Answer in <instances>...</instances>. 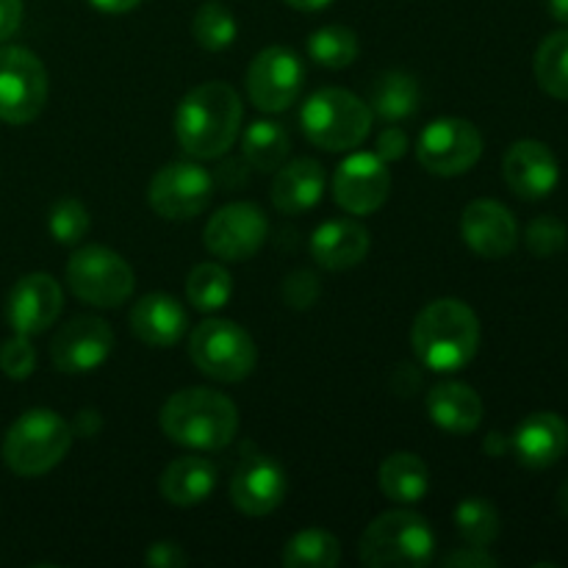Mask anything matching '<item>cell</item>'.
Here are the masks:
<instances>
[{"mask_svg": "<svg viewBox=\"0 0 568 568\" xmlns=\"http://www.w3.org/2000/svg\"><path fill=\"white\" fill-rule=\"evenodd\" d=\"M525 244L536 258H552L568 244V227L558 216H538L527 225Z\"/></svg>", "mask_w": 568, "mask_h": 568, "instance_id": "36", "label": "cell"}, {"mask_svg": "<svg viewBox=\"0 0 568 568\" xmlns=\"http://www.w3.org/2000/svg\"><path fill=\"white\" fill-rule=\"evenodd\" d=\"M369 109L386 122L405 120L419 109V83L408 72H386L375 81L369 92Z\"/></svg>", "mask_w": 568, "mask_h": 568, "instance_id": "27", "label": "cell"}, {"mask_svg": "<svg viewBox=\"0 0 568 568\" xmlns=\"http://www.w3.org/2000/svg\"><path fill=\"white\" fill-rule=\"evenodd\" d=\"M33 366H37V349H33L31 336H14L9 342H3L0 347V372L11 381H28L33 375Z\"/></svg>", "mask_w": 568, "mask_h": 568, "instance_id": "37", "label": "cell"}, {"mask_svg": "<svg viewBox=\"0 0 568 568\" xmlns=\"http://www.w3.org/2000/svg\"><path fill=\"white\" fill-rule=\"evenodd\" d=\"M159 425L170 442L211 453L236 438L239 410L233 399L214 388H183L166 399Z\"/></svg>", "mask_w": 568, "mask_h": 568, "instance_id": "3", "label": "cell"}, {"mask_svg": "<svg viewBox=\"0 0 568 568\" xmlns=\"http://www.w3.org/2000/svg\"><path fill=\"white\" fill-rule=\"evenodd\" d=\"M89 3L98 11H103V14H125V11L136 9L142 0H89Z\"/></svg>", "mask_w": 568, "mask_h": 568, "instance_id": "43", "label": "cell"}, {"mask_svg": "<svg viewBox=\"0 0 568 568\" xmlns=\"http://www.w3.org/2000/svg\"><path fill=\"white\" fill-rule=\"evenodd\" d=\"M483 155V133L475 122L444 116L430 122L416 142V159L430 175L455 178L469 172Z\"/></svg>", "mask_w": 568, "mask_h": 568, "instance_id": "10", "label": "cell"}, {"mask_svg": "<svg viewBox=\"0 0 568 568\" xmlns=\"http://www.w3.org/2000/svg\"><path fill=\"white\" fill-rule=\"evenodd\" d=\"M372 247L369 231L355 220L322 222L311 236V255L322 270L344 272L358 266Z\"/></svg>", "mask_w": 568, "mask_h": 568, "instance_id": "21", "label": "cell"}, {"mask_svg": "<svg viewBox=\"0 0 568 568\" xmlns=\"http://www.w3.org/2000/svg\"><path fill=\"white\" fill-rule=\"evenodd\" d=\"M67 283L78 300L98 308H120L136 286L131 264L103 244H87L72 253Z\"/></svg>", "mask_w": 568, "mask_h": 568, "instance_id": "8", "label": "cell"}, {"mask_svg": "<svg viewBox=\"0 0 568 568\" xmlns=\"http://www.w3.org/2000/svg\"><path fill=\"white\" fill-rule=\"evenodd\" d=\"M455 530L469 547H491L499 536V510L488 499L469 497L455 508Z\"/></svg>", "mask_w": 568, "mask_h": 568, "instance_id": "32", "label": "cell"}, {"mask_svg": "<svg viewBox=\"0 0 568 568\" xmlns=\"http://www.w3.org/2000/svg\"><path fill=\"white\" fill-rule=\"evenodd\" d=\"M547 6H549V14H552L555 20L568 26V0H547Z\"/></svg>", "mask_w": 568, "mask_h": 568, "instance_id": "47", "label": "cell"}, {"mask_svg": "<svg viewBox=\"0 0 568 568\" xmlns=\"http://www.w3.org/2000/svg\"><path fill=\"white\" fill-rule=\"evenodd\" d=\"M111 349H114V331L98 316H78L55 333L50 358L64 375H83L105 364Z\"/></svg>", "mask_w": 568, "mask_h": 568, "instance_id": "16", "label": "cell"}, {"mask_svg": "<svg viewBox=\"0 0 568 568\" xmlns=\"http://www.w3.org/2000/svg\"><path fill=\"white\" fill-rule=\"evenodd\" d=\"M231 499L244 516H270L286 499V471L270 455H250L233 475Z\"/></svg>", "mask_w": 568, "mask_h": 568, "instance_id": "19", "label": "cell"}, {"mask_svg": "<svg viewBox=\"0 0 568 568\" xmlns=\"http://www.w3.org/2000/svg\"><path fill=\"white\" fill-rule=\"evenodd\" d=\"M270 222L255 203H231L216 211L205 225V247L225 261H247L264 247Z\"/></svg>", "mask_w": 568, "mask_h": 568, "instance_id": "13", "label": "cell"}, {"mask_svg": "<svg viewBox=\"0 0 568 568\" xmlns=\"http://www.w3.org/2000/svg\"><path fill=\"white\" fill-rule=\"evenodd\" d=\"M392 192V172L375 153H353L333 175V197L347 214L366 216L381 209Z\"/></svg>", "mask_w": 568, "mask_h": 568, "instance_id": "14", "label": "cell"}, {"mask_svg": "<svg viewBox=\"0 0 568 568\" xmlns=\"http://www.w3.org/2000/svg\"><path fill=\"white\" fill-rule=\"evenodd\" d=\"M50 236L59 244H78L89 231V211L81 200L64 197L50 209Z\"/></svg>", "mask_w": 568, "mask_h": 568, "instance_id": "35", "label": "cell"}, {"mask_svg": "<svg viewBox=\"0 0 568 568\" xmlns=\"http://www.w3.org/2000/svg\"><path fill=\"white\" fill-rule=\"evenodd\" d=\"M216 477L220 471L209 458L186 455V458L172 460L164 469L159 480L161 497L175 508H194L211 497V491L216 488Z\"/></svg>", "mask_w": 568, "mask_h": 568, "instance_id": "25", "label": "cell"}, {"mask_svg": "<svg viewBox=\"0 0 568 568\" xmlns=\"http://www.w3.org/2000/svg\"><path fill=\"white\" fill-rule=\"evenodd\" d=\"M358 555L369 568H425L436 558V536L425 516L397 508L366 527Z\"/></svg>", "mask_w": 568, "mask_h": 568, "instance_id": "4", "label": "cell"}, {"mask_svg": "<svg viewBox=\"0 0 568 568\" xmlns=\"http://www.w3.org/2000/svg\"><path fill=\"white\" fill-rule=\"evenodd\" d=\"M48 103V70L28 48H0V120L28 125Z\"/></svg>", "mask_w": 568, "mask_h": 568, "instance_id": "9", "label": "cell"}, {"mask_svg": "<svg viewBox=\"0 0 568 568\" xmlns=\"http://www.w3.org/2000/svg\"><path fill=\"white\" fill-rule=\"evenodd\" d=\"M242 114L236 89L222 81L200 83L175 111L178 144L194 159H220L239 139Z\"/></svg>", "mask_w": 568, "mask_h": 568, "instance_id": "1", "label": "cell"}, {"mask_svg": "<svg viewBox=\"0 0 568 568\" xmlns=\"http://www.w3.org/2000/svg\"><path fill=\"white\" fill-rule=\"evenodd\" d=\"M503 178L521 200H544L560 181V164L552 148L538 139H519L503 159Z\"/></svg>", "mask_w": 568, "mask_h": 568, "instance_id": "17", "label": "cell"}, {"mask_svg": "<svg viewBox=\"0 0 568 568\" xmlns=\"http://www.w3.org/2000/svg\"><path fill=\"white\" fill-rule=\"evenodd\" d=\"M558 508H560V514H564L566 519H568V475H566V480L560 483V488H558Z\"/></svg>", "mask_w": 568, "mask_h": 568, "instance_id": "48", "label": "cell"}, {"mask_svg": "<svg viewBox=\"0 0 568 568\" xmlns=\"http://www.w3.org/2000/svg\"><path fill=\"white\" fill-rule=\"evenodd\" d=\"M283 300H286L288 308L305 311L320 300V281H316L314 272L297 270L283 281Z\"/></svg>", "mask_w": 568, "mask_h": 568, "instance_id": "38", "label": "cell"}, {"mask_svg": "<svg viewBox=\"0 0 568 568\" xmlns=\"http://www.w3.org/2000/svg\"><path fill=\"white\" fill-rule=\"evenodd\" d=\"M427 414L436 427L453 436H469L483 422V399L471 386L458 381L438 383L427 394Z\"/></svg>", "mask_w": 568, "mask_h": 568, "instance_id": "23", "label": "cell"}, {"mask_svg": "<svg viewBox=\"0 0 568 568\" xmlns=\"http://www.w3.org/2000/svg\"><path fill=\"white\" fill-rule=\"evenodd\" d=\"M144 564L153 566V568H181L189 564V558H186V552L178 547V544L159 541L148 549V555H144Z\"/></svg>", "mask_w": 568, "mask_h": 568, "instance_id": "41", "label": "cell"}, {"mask_svg": "<svg viewBox=\"0 0 568 568\" xmlns=\"http://www.w3.org/2000/svg\"><path fill=\"white\" fill-rule=\"evenodd\" d=\"M536 81L549 98L568 100V31H555L538 44L532 59Z\"/></svg>", "mask_w": 568, "mask_h": 568, "instance_id": "30", "label": "cell"}, {"mask_svg": "<svg viewBox=\"0 0 568 568\" xmlns=\"http://www.w3.org/2000/svg\"><path fill=\"white\" fill-rule=\"evenodd\" d=\"M405 150H408V136H405L403 128L397 125H388L386 131L377 136V148H375V155L377 159H383L386 164H392V161L403 159Z\"/></svg>", "mask_w": 568, "mask_h": 568, "instance_id": "40", "label": "cell"}, {"mask_svg": "<svg viewBox=\"0 0 568 568\" xmlns=\"http://www.w3.org/2000/svg\"><path fill=\"white\" fill-rule=\"evenodd\" d=\"M22 22V0H0V42L14 37Z\"/></svg>", "mask_w": 568, "mask_h": 568, "instance_id": "42", "label": "cell"}, {"mask_svg": "<svg viewBox=\"0 0 568 568\" xmlns=\"http://www.w3.org/2000/svg\"><path fill=\"white\" fill-rule=\"evenodd\" d=\"M189 316L170 294H148L131 308V331L148 347H172L183 338Z\"/></svg>", "mask_w": 568, "mask_h": 568, "instance_id": "22", "label": "cell"}, {"mask_svg": "<svg viewBox=\"0 0 568 568\" xmlns=\"http://www.w3.org/2000/svg\"><path fill=\"white\" fill-rule=\"evenodd\" d=\"M214 197V178L194 161L161 166L148 186V203L164 220H192Z\"/></svg>", "mask_w": 568, "mask_h": 568, "instance_id": "11", "label": "cell"}, {"mask_svg": "<svg viewBox=\"0 0 568 568\" xmlns=\"http://www.w3.org/2000/svg\"><path fill=\"white\" fill-rule=\"evenodd\" d=\"M98 427H100V416L94 414V410H81V414H78V433H81V436H94Z\"/></svg>", "mask_w": 568, "mask_h": 568, "instance_id": "44", "label": "cell"}, {"mask_svg": "<svg viewBox=\"0 0 568 568\" xmlns=\"http://www.w3.org/2000/svg\"><path fill=\"white\" fill-rule=\"evenodd\" d=\"M236 17L220 3L200 6L192 20V37L205 50H225L236 39Z\"/></svg>", "mask_w": 568, "mask_h": 568, "instance_id": "34", "label": "cell"}, {"mask_svg": "<svg viewBox=\"0 0 568 568\" xmlns=\"http://www.w3.org/2000/svg\"><path fill=\"white\" fill-rule=\"evenodd\" d=\"M286 3L297 11H322V9H327L333 0H286Z\"/></svg>", "mask_w": 568, "mask_h": 568, "instance_id": "46", "label": "cell"}, {"mask_svg": "<svg viewBox=\"0 0 568 568\" xmlns=\"http://www.w3.org/2000/svg\"><path fill=\"white\" fill-rule=\"evenodd\" d=\"M410 347L427 369L444 375L458 372L475 358L480 347V320L464 300H436L414 320Z\"/></svg>", "mask_w": 568, "mask_h": 568, "instance_id": "2", "label": "cell"}, {"mask_svg": "<svg viewBox=\"0 0 568 568\" xmlns=\"http://www.w3.org/2000/svg\"><path fill=\"white\" fill-rule=\"evenodd\" d=\"M303 131L316 148L327 153H344L353 150L369 136L372 131V109L366 100L347 89H320L305 100L300 111Z\"/></svg>", "mask_w": 568, "mask_h": 568, "instance_id": "6", "label": "cell"}, {"mask_svg": "<svg viewBox=\"0 0 568 568\" xmlns=\"http://www.w3.org/2000/svg\"><path fill=\"white\" fill-rule=\"evenodd\" d=\"M342 564V544L322 527L300 530L283 549L286 568H336Z\"/></svg>", "mask_w": 568, "mask_h": 568, "instance_id": "29", "label": "cell"}, {"mask_svg": "<svg viewBox=\"0 0 568 568\" xmlns=\"http://www.w3.org/2000/svg\"><path fill=\"white\" fill-rule=\"evenodd\" d=\"M186 297L203 314H214V311L225 308L227 300L233 297V277L225 266L205 261L189 272L186 281Z\"/></svg>", "mask_w": 568, "mask_h": 568, "instance_id": "31", "label": "cell"}, {"mask_svg": "<svg viewBox=\"0 0 568 568\" xmlns=\"http://www.w3.org/2000/svg\"><path fill=\"white\" fill-rule=\"evenodd\" d=\"M510 444L505 442L503 433H491V436L486 438V453L494 455V458H499V455H505V449H508Z\"/></svg>", "mask_w": 568, "mask_h": 568, "instance_id": "45", "label": "cell"}, {"mask_svg": "<svg viewBox=\"0 0 568 568\" xmlns=\"http://www.w3.org/2000/svg\"><path fill=\"white\" fill-rule=\"evenodd\" d=\"M305 67L294 50L272 44L261 50L247 70V94L266 114L286 111L303 92Z\"/></svg>", "mask_w": 568, "mask_h": 568, "instance_id": "12", "label": "cell"}, {"mask_svg": "<svg viewBox=\"0 0 568 568\" xmlns=\"http://www.w3.org/2000/svg\"><path fill=\"white\" fill-rule=\"evenodd\" d=\"M189 355L205 377L220 383L244 381L258 361L253 336L227 320L200 322L189 342Z\"/></svg>", "mask_w": 568, "mask_h": 568, "instance_id": "7", "label": "cell"}, {"mask_svg": "<svg viewBox=\"0 0 568 568\" xmlns=\"http://www.w3.org/2000/svg\"><path fill=\"white\" fill-rule=\"evenodd\" d=\"M325 194V170L314 159H294L292 164L277 166L272 183V203L281 214L297 216L314 209Z\"/></svg>", "mask_w": 568, "mask_h": 568, "instance_id": "24", "label": "cell"}, {"mask_svg": "<svg viewBox=\"0 0 568 568\" xmlns=\"http://www.w3.org/2000/svg\"><path fill=\"white\" fill-rule=\"evenodd\" d=\"M516 458L527 469H549L558 464L568 449V425L564 416L552 410L530 414L510 438Z\"/></svg>", "mask_w": 568, "mask_h": 568, "instance_id": "20", "label": "cell"}, {"mask_svg": "<svg viewBox=\"0 0 568 568\" xmlns=\"http://www.w3.org/2000/svg\"><path fill=\"white\" fill-rule=\"evenodd\" d=\"M460 236L480 258L497 261L516 250L519 225L510 209L497 200H475L460 214Z\"/></svg>", "mask_w": 568, "mask_h": 568, "instance_id": "18", "label": "cell"}, {"mask_svg": "<svg viewBox=\"0 0 568 568\" xmlns=\"http://www.w3.org/2000/svg\"><path fill=\"white\" fill-rule=\"evenodd\" d=\"M377 483L392 503L416 505L419 499H425L427 488H430V471L419 455L394 453L381 464Z\"/></svg>", "mask_w": 568, "mask_h": 568, "instance_id": "26", "label": "cell"}, {"mask_svg": "<svg viewBox=\"0 0 568 568\" xmlns=\"http://www.w3.org/2000/svg\"><path fill=\"white\" fill-rule=\"evenodd\" d=\"M64 308L59 281L48 272H31L11 286L6 300V320L20 336H39L55 325Z\"/></svg>", "mask_w": 568, "mask_h": 568, "instance_id": "15", "label": "cell"}, {"mask_svg": "<svg viewBox=\"0 0 568 568\" xmlns=\"http://www.w3.org/2000/svg\"><path fill=\"white\" fill-rule=\"evenodd\" d=\"M442 566L447 568H497L499 560L494 555H488L483 547H466L455 549V552L444 555Z\"/></svg>", "mask_w": 568, "mask_h": 568, "instance_id": "39", "label": "cell"}, {"mask_svg": "<svg viewBox=\"0 0 568 568\" xmlns=\"http://www.w3.org/2000/svg\"><path fill=\"white\" fill-rule=\"evenodd\" d=\"M288 150H292V139H288V131L281 122L258 120L242 136L244 161L258 172H272L283 166Z\"/></svg>", "mask_w": 568, "mask_h": 568, "instance_id": "28", "label": "cell"}, {"mask_svg": "<svg viewBox=\"0 0 568 568\" xmlns=\"http://www.w3.org/2000/svg\"><path fill=\"white\" fill-rule=\"evenodd\" d=\"M72 425L50 408H31L3 438V464L20 477H39L55 469L72 447Z\"/></svg>", "mask_w": 568, "mask_h": 568, "instance_id": "5", "label": "cell"}, {"mask_svg": "<svg viewBox=\"0 0 568 568\" xmlns=\"http://www.w3.org/2000/svg\"><path fill=\"white\" fill-rule=\"evenodd\" d=\"M358 37L344 26H325L311 33L308 55L327 70H344L358 59Z\"/></svg>", "mask_w": 568, "mask_h": 568, "instance_id": "33", "label": "cell"}]
</instances>
